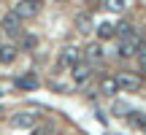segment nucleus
Here are the masks:
<instances>
[{
    "instance_id": "20",
    "label": "nucleus",
    "mask_w": 146,
    "mask_h": 135,
    "mask_svg": "<svg viewBox=\"0 0 146 135\" xmlns=\"http://www.w3.org/2000/svg\"><path fill=\"white\" fill-rule=\"evenodd\" d=\"M130 105H125V103H114V116H127L130 114Z\"/></svg>"
},
{
    "instance_id": "13",
    "label": "nucleus",
    "mask_w": 146,
    "mask_h": 135,
    "mask_svg": "<svg viewBox=\"0 0 146 135\" xmlns=\"http://www.w3.org/2000/svg\"><path fill=\"white\" fill-rule=\"evenodd\" d=\"M98 38H100V41L114 38V24H111V22H100V24H98Z\"/></svg>"
},
{
    "instance_id": "16",
    "label": "nucleus",
    "mask_w": 146,
    "mask_h": 135,
    "mask_svg": "<svg viewBox=\"0 0 146 135\" xmlns=\"http://www.w3.org/2000/svg\"><path fill=\"white\" fill-rule=\"evenodd\" d=\"M135 57H138V62H141V70H146V38H141V41H138Z\"/></svg>"
},
{
    "instance_id": "14",
    "label": "nucleus",
    "mask_w": 146,
    "mask_h": 135,
    "mask_svg": "<svg viewBox=\"0 0 146 135\" xmlns=\"http://www.w3.org/2000/svg\"><path fill=\"white\" fill-rule=\"evenodd\" d=\"M125 119H127V124H130V127L141 130V127H143V122H146V116H143V114H138V111H130V114H127Z\"/></svg>"
},
{
    "instance_id": "5",
    "label": "nucleus",
    "mask_w": 146,
    "mask_h": 135,
    "mask_svg": "<svg viewBox=\"0 0 146 135\" xmlns=\"http://www.w3.org/2000/svg\"><path fill=\"white\" fill-rule=\"evenodd\" d=\"M76 62H81V49L78 46H65L62 52H60V68H68L70 70Z\"/></svg>"
},
{
    "instance_id": "9",
    "label": "nucleus",
    "mask_w": 146,
    "mask_h": 135,
    "mask_svg": "<svg viewBox=\"0 0 146 135\" xmlns=\"http://www.w3.org/2000/svg\"><path fill=\"white\" fill-rule=\"evenodd\" d=\"M16 87L25 89V92H30V89H38V76H35V73H25V76L16 78Z\"/></svg>"
},
{
    "instance_id": "11",
    "label": "nucleus",
    "mask_w": 146,
    "mask_h": 135,
    "mask_svg": "<svg viewBox=\"0 0 146 135\" xmlns=\"http://www.w3.org/2000/svg\"><path fill=\"white\" fill-rule=\"evenodd\" d=\"M84 57H87V62H100V60H103V46H100V43H89Z\"/></svg>"
},
{
    "instance_id": "22",
    "label": "nucleus",
    "mask_w": 146,
    "mask_h": 135,
    "mask_svg": "<svg viewBox=\"0 0 146 135\" xmlns=\"http://www.w3.org/2000/svg\"><path fill=\"white\" fill-rule=\"evenodd\" d=\"M141 130H143V135H146V122H143V127H141Z\"/></svg>"
},
{
    "instance_id": "12",
    "label": "nucleus",
    "mask_w": 146,
    "mask_h": 135,
    "mask_svg": "<svg viewBox=\"0 0 146 135\" xmlns=\"http://www.w3.org/2000/svg\"><path fill=\"white\" fill-rule=\"evenodd\" d=\"M16 60V46H11V43H5V46H0V62L8 65Z\"/></svg>"
},
{
    "instance_id": "6",
    "label": "nucleus",
    "mask_w": 146,
    "mask_h": 135,
    "mask_svg": "<svg viewBox=\"0 0 146 135\" xmlns=\"http://www.w3.org/2000/svg\"><path fill=\"white\" fill-rule=\"evenodd\" d=\"M38 11H41V5L30 3V0H19V3L14 5V11H11V14H14V16H19V19H33Z\"/></svg>"
},
{
    "instance_id": "1",
    "label": "nucleus",
    "mask_w": 146,
    "mask_h": 135,
    "mask_svg": "<svg viewBox=\"0 0 146 135\" xmlns=\"http://www.w3.org/2000/svg\"><path fill=\"white\" fill-rule=\"evenodd\" d=\"M114 78H116V87L125 89V92H138V89L143 87V78L138 76V73H133V70H125V73H119V76H114Z\"/></svg>"
},
{
    "instance_id": "3",
    "label": "nucleus",
    "mask_w": 146,
    "mask_h": 135,
    "mask_svg": "<svg viewBox=\"0 0 146 135\" xmlns=\"http://www.w3.org/2000/svg\"><path fill=\"white\" fill-rule=\"evenodd\" d=\"M0 32H5L8 38H19L22 35V19L14 14H5L3 22H0Z\"/></svg>"
},
{
    "instance_id": "2",
    "label": "nucleus",
    "mask_w": 146,
    "mask_h": 135,
    "mask_svg": "<svg viewBox=\"0 0 146 135\" xmlns=\"http://www.w3.org/2000/svg\"><path fill=\"white\" fill-rule=\"evenodd\" d=\"M38 124V114L35 111H19V114L11 116V127L14 130H33Z\"/></svg>"
},
{
    "instance_id": "4",
    "label": "nucleus",
    "mask_w": 146,
    "mask_h": 135,
    "mask_svg": "<svg viewBox=\"0 0 146 135\" xmlns=\"http://www.w3.org/2000/svg\"><path fill=\"white\" fill-rule=\"evenodd\" d=\"M89 76H92V65L89 62H76L70 68V78H73L76 87H84V84L89 81Z\"/></svg>"
},
{
    "instance_id": "15",
    "label": "nucleus",
    "mask_w": 146,
    "mask_h": 135,
    "mask_svg": "<svg viewBox=\"0 0 146 135\" xmlns=\"http://www.w3.org/2000/svg\"><path fill=\"white\" fill-rule=\"evenodd\" d=\"M114 35H119V38H133V24H130V22H119V24H114Z\"/></svg>"
},
{
    "instance_id": "23",
    "label": "nucleus",
    "mask_w": 146,
    "mask_h": 135,
    "mask_svg": "<svg viewBox=\"0 0 146 135\" xmlns=\"http://www.w3.org/2000/svg\"><path fill=\"white\" fill-rule=\"evenodd\" d=\"M62 3H65V0H62Z\"/></svg>"
},
{
    "instance_id": "7",
    "label": "nucleus",
    "mask_w": 146,
    "mask_h": 135,
    "mask_svg": "<svg viewBox=\"0 0 146 135\" xmlns=\"http://www.w3.org/2000/svg\"><path fill=\"white\" fill-rule=\"evenodd\" d=\"M135 46H138V38H135V35H133V38H122L119 49H116L119 60H130V57H135Z\"/></svg>"
},
{
    "instance_id": "10",
    "label": "nucleus",
    "mask_w": 146,
    "mask_h": 135,
    "mask_svg": "<svg viewBox=\"0 0 146 135\" xmlns=\"http://www.w3.org/2000/svg\"><path fill=\"white\" fill-rule=\"evenodd\" d=\"M76 30L81 32V35H89V32L95 30V24H92V19H89L87 14H78L76 16Z\"/></svg>"
},
{
    "instance_id": "19",
    "label": "nucleus",
    "mask_w": 146,
    "mask_h": 135,
    "mask_svg": "<svg viewBox=\"0 0 146 135\" xmlns=\"http://www.w3.org/2000/svg\"><path fill=\"white\" fill-rule=\"evenodd\" d=\"M30 135H52V124H35L30 130Z\"/></svg>"
},
{
    "instance_id": "18",
    "label": "nucleus",
    "mask_w": 146,
    "mask_h": 135,
    "mask_svg": "<svg viewBox=\"0 0 146 135\" xmlns=\"http://www.w3.org/2000/svg\"><path fill=\"white\" fill-rule=\"evenodd\" d=\"M35 46H38V38L35 35H22V49L30 52V49H35Z\"/></svg>"
},
{
    "instance_id": "8",
    "label": "nucleus",
    "mask_w": 146,
    "mask_h": 135,
    "mask_svg": "<svg viewBox=\"0 0 146 135\" xmlns=\"http://www.w3.org/2000/svg\"><path fill=\"white\" fill-rule=\"evenodd\" d=\"M116 92H119V87H116V78H114V76H103V78H100V95L114 97Z\"/></svg>"
},
{
    "instance_id": "17",
    "label": "nucleus",
    "mask_w": 146,
    "mask_h": 135,
    "mask_svg": "<svg viewBox=\"0 0 146 135\" xmlns=\"http://www.w3.org/2000/svg\"><path fill=\"white\" fill-rule=\"evenodd\" d=\"M106 11H111V14H119V11H125V5H127V0H106Z\"/></svg>"
},
{
    "instance_id": "21",
    "label": "nucleus",
    "mask_w": 146,
    "mask_h": 135,
    "mask_svg": "<svg viewBox=\"0 0 146 135\" xmlns=\"http://www.w3.org/2000/svg\"><path fill=\"white\" fill-rule=\"evenodd\" d=\"M30 3H35V5H41V3H43V0H30Z\"/></svg>"
}]
</instances>
